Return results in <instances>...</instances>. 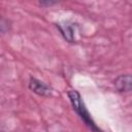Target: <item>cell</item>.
Instances as JSON below:
<instances>
[{
    "label": "cell",
    "mask_w": 132,
    "mask_h": 132,
    "mask_svg": "<svg viewBox=\"0 0 132 132\" xmlns=\"http://www.w3.org/2000/svg\"><path fill=\"white\" fill-rule=\"evenodd\" d=\"M68 97L70 99V102L73 106V109L77 112V114L80 117V119L85 122V124L93 131L95 132H99V129L97 128V126L95 125L94 121L92 120L88 109L86 108L85 104H84V101L81 100V97L79 95V93L75 90H71L68 92Z\"/></svg>",
    "instance_id": "6da1fadb"
},
{
    "label": "cell",
    "mask_w": 132,
    "mask_h": 132,
    "mask_svg": "<svg viewBox=\"0 0 132 132\" xmlns=\"http://www.w3.org/2000/svg\"><path fill=\"white\" fill-rule=\"evenodd\" d=\"M114 87L119 92L132 91V75L123 74L114 79Z\"/></svg>",
    "instance_id": "7a4b0ae2"
},
{
    "label": "cell",
    "mask_w": 132,
    "mask_h": 132,
    "mask_svg": "<svg viewBox=\"0 0 132 132\" xmlns=\"http://www.w3.org/2000/svg\"><path fill=\"white\" fill-rule=\"evenodd\" d=\"M29 88L30 90H32L34 93L40 95V96H48L51 93L50 88L43 84L42 81L36 79V78H31L30 82H29Z\"/></svg>",
    "instance_id": "3957f363"
},
{
    "label": "cell",
    "mask_w": 132,
    "mask_h": 132,
    "mask_svg": "<svg viewBox=\"0 0 132 132\" xmlns=\"http://www.w3.org/2000/svg\"><path fill=\"white\" fill-rule=\"evenodd\" d=\"M62 35L64 36V38L69 41V42H72L73 39H74V33H73V29L72 27H70L69 25H58Z\"/></svg>",
    "instance_id": "277c9868"
}]
</instances>
